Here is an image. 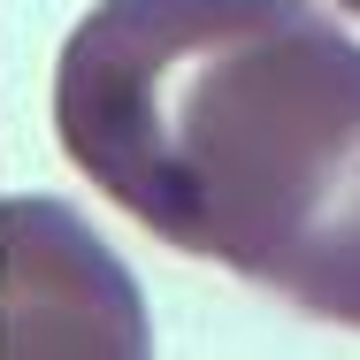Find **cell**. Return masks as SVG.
<instances>
[{
  "instance_id": "2",
  "label": "cell",
  "mask_w": 360,
  "mask_h": 360,
  "mask_svg": "<svg viewBox=\"0 0 360 360\" xmlns=\"http://www.w3.org/2000/svg\"><path fill=\"white\" fill-rule=\"evenodd\" d=\"M146 299L123 276V261L62 207L39 192L0 200V353L8 360H139Z\"/></svg>"
},
{
  "instance_id": "3",
  "label": "cell",
  "mask_w": 360,
  "mask_h": 360,
  "mask_svg": "<svg viewBox=\"0 0 360 360\" xmlns=\"http://www.w3.org/2000/svg\"><path fill=\"white\" fill-rule=\"evenodd\" d=\"M338 8H345V15H360V0H338Z\"/></svg>"
},
{
  "instance_id": "1",
  "label": "cell",
  "mask_w": 360,
  "mask_h": 360,
  "mask_svg": "<svg viewBox=\"0 0 360 360\" xmlns=\"http://www.w3.org/2000/svg\"><path fill=\"white\" fill-rule=\"evenodd\" d=\"M54 139L176 253L360 330V39L307 0H92Z\"/></svg>"
}]
</instances>
